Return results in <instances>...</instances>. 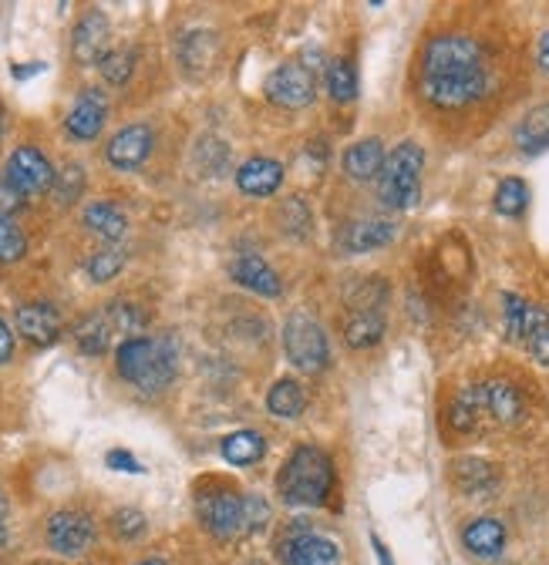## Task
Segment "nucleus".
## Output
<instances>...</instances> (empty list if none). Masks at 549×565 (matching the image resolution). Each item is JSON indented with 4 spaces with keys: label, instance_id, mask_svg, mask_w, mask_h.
<instances>
[{
    "label": "nucleus",
    "instance_id": "1",
    "mask_svg": "<svg viewBox=\"0 0 549 565\" xmlns=\"http://www.w3.org/2000/svg\"><path fill=\"white\" fill-rule=\"evenodd\" d=\"M489 92L483 44L468 34H439L422 54V95L435 108H465Z\"/></svg>",
    "mask_w": 549,
    "mask_h": 565
},
{
    "label": "nucleus",
    "instance_id": "2",
    "mask_svg": "<svg viewBox=\"0 0 549 565\" xmlns=\"http://www.w3.org/2000/svg\"><path fill=\"white\" fill-rule=\"evenodd\" d=\"M522 397L513 384L506 381H489V384H475V387H465L458 391V397L452 401V411H448V420L452 428L468 435V431H478L486 428V424H499V428H509L522 417Z\"/></svg>",
    "mask_w": 549,
    "mask_h": 565
},
{
    "label": "nucleus",
    "instance_id": "3",
    "mask_svg": "<svg viewBox=\"0 0 549 565\" xmlns=\"http://www.w3.org/2000/svg\"><path fill=\"white\" fill-rule=\"evenodd\" d=\"M118 374L135 391L159 394L176 381V347L169 337H128L115 350Z\"/></svg>",
    "mask_w": 549,
    "mask_h": 565
},
{
    "label": "nucleus",
    "instance_id": "4",
    "mask_svg": "<svg viewBox=\"0 0 549 565\" xmlns=\"http://www.w3.org/2000/svg\"><path fill=\"white\" fill-rule=\"evenodd\" d=\"M277 491L287 505L317 509L334 491V461L317 445H300L277 475Z\"/></svg>",
    "mask_w": 549,
    "mask_h": 565
},
{
    "label": "nucleus",
    "instance_id": "5",
    "mask_svg": "<svg viewBox=\"0 0 549 565\" xmlns=\"http://www.w3.org/2000/svg\"><path fill=\"white\" fill-rule=\"evenodd\" d=\"M199 519L217 539L230 542L243 532L263 529V522L270 519V509L260 494H236V491L220 488V491H205L199 499Z\"/></svg>",
    "mask_w": 549,
    "mask_h": 565
},
{
    "label": "nucleus",
    "instance_id": "6",
    "mask_svg": "<svg viewBox=\"0 0 549 565\" xmlns=\"http://www.w3.org/2000/svg\"><path fill=\"white\" fill-rule=\"evenodd\" d=\"M422 169L425 152L419 141H401L384 159V169L378 175V199L388 209H411L422 195Z\"/></svg>",
    "mask_w": 549,
    "mask_h": 565
},
{
    "label": "nucleus",
    "instance_id": "7",
    "mask_svg": "<svg viewBox=\"0 0 549 565\" xmlns=\"http://www.w3.org/2000/svg\"><path fill=\"white\" fill-rule=\"evenodd\" d=\"M284 350H287V361L304 371V374H320L330 361V347H327V337L320 330V323L297 310L287 317L284 323Z\"/></svg>",
    "mask_w": 549,
    "mask_h": 565
},
{
    "label": "nucleus",
    "instance_id": "8",
    "mask_svg": "<svg viewBox=\"0 0 549 565\" xmlns=\"http://www.w3.org/2000/svg\"><path fill=\"white\" fill-rule=\"evenodd\" d=\"M317 95V82L310 75V67L300 64V61H287L281 64L273 75L266 78V98L273 105H281L287 111H297V108H307Z\"/></svg>",
    "mask_w": 549,
    "mask_h": 565
},
{
    "label": "nucleus",
    "instance_id": "9",
    "mask_svg": "<svg viewBox=\"0 0 549 565\" xmlns=\"http://www.w3.org/2000/svg\"><path fill=\"white\" fill-rule=\"evenodd\" d=\"M152 146H156V135L146 121H135V125H125L118 128L112 138H108V146H105V159L112 169L118 172H135V169H142L152 156Z\"/></svg>",
    "mask_w": 549,
    "mask_h": 565
},
{
    "label": "nucleus",
    "instance_id": "10",
    "mask_svg": "<svg viewBox=\"0 0 549 565\" xmlns=\"http://www.w3.org/2000/svg\"><path fill=\"white\" fill-rule=\"evenodd\" d=\"M92 542H95V522H92V515H85L78 509H64V512H54L47 519V545L57 555H72L75 558Z\"/></svg>",
    "mask_w": 549,
    "mask_h": 565
},
{
    "label": "nucleus",
    "instance_id": "11",
    "mask_svg": "<svg viewBox=\"0 0 549 565\" xmlns=\"http://www.w3.org/2000/svg\"><path fill=\"white\" fill-rule=\"evenodd\" d=\"M4 172L11 175V182H14L24 195L51 192V185H54V179H57V172L51 169V162L44 159V152L34 149V146L14 149L11 159H8V166H4Z\"/></svg>",
    "mask_w": 549,
    "mask_h": 565
},
{
    "label": "nucleus",
    "instance_id": "12",
    "mask_svg": "<svg viewBox=\"0 0 549 565\" xmlns=\"http://www.w3.org/2000/svg\"><path fill=\"white\" fill-rule=\"evenodd\" d=\"M105 118H108V98H105V92L102 88H85L78 95V102L72 105V111H67L64 128H67V135L78 138V141H92V138L102 135Z\"/></svg>",
    "mask_w": 549,
    "mask_h": 565
},
{
    "label": "nucleus",
    "instance_id": "13",
    "mask_svg": "<svg viewBox=\"0 0 549 565\" xmlns=\"http://www.w3.org/2000/svg\"><path fill=\"white\" fill-rule=\"evenodd\" d=\"M230 276L240 282V287L260 294V297H281L284 294V282L277 276V269H273L263 256L256 253H243L230 263Z\"/></svg>",
    "mask_w": 549,
    "mask_h": 565
},
{
    "label": "nucleus",
    "instance_id": "14",
    "mask_svg": "<svg viewBox=\"0 0 549 565\" xmlns=\"http://www.w3.org/2000/svg\"><path fill=\"white\" fill-rule=\"evenodd\" d=\"M108 34H112L108 18L102 11H88L78 21L75 34H72V54H75V61L78 64H102V57L108 54Z\"/></svg>",
    "mask_w": 549,
    "mask_h": 565
},
{
    "label": "nucleus",
    "instance_id": "15",
    "mask_svg": "<svg viewBox=\"0 0 549 565\" xmlns=\"http://www.w3.org/2000/svg\"><path fill=\"white\" fill-rule=\"evenodd\" d=\"M284 182V166L277 159H266V156H253L246 159L240 169H236V185L243 195H253V199H263V195H273Z\"/></svg>",
    "mask_w": 549,
    "mask_h": 565
},
{
    "label": "nucleus",
    "instance_id": "16",
    "mask_svg": "<svg viewBox=\"0 0 549 565\" xmlns=\"http://www.w3.org/2000/svg\"><path fill=\"white\" fill-rule=\"evenodd\" d=\"M337 545L324 535H314V532H300V535H291L284 545H281V558L287 565H334L337 562Z\"/></svg>",
    "mask_w": 549,
    "mask_h": 565
},
{
    "label": "nucleus",
    "instance_id": "17",
    "mask_svg": "<svg viewBox=\"0 0 549 565\" xmlns=\"http://www.w3.org/2000/svg\"><path fill=\"white\" fill-rule=\"evenodd\" d=\"M18 333L31 343H51L61 333V313L51 303H24L18 307Z\"/></svg>",
    "mask_w": 549,
    "mask_h": 565
},
{
    "label": "nucleus",
    "instance_id": "18",
    "mask_svg": "<svg viewBox=\"0 0 549 565\" xmlns=\"http://www.w3.org/2000/svg\"><path fill=\"white\" fill-rule=\"evenodd\" d=\"M384 146L378 138H361V141H355V146L345 152V169H348V175L355 179V182H378V175H381V169H384Z\"/></svg>",
    "mask_w": 549,
    "mask_h": 565
},
{
    "label": "nucleus",
    "instance_id": "19",
    "mask_svg": "<svg viewBox=\"0 0 549 565\" xmlns=\"http://www.w3.org/2000/svg\"><path fill=\"white\" fill-rule=\"evenodd\" d=\"M82 220H85L88 233H95V236H98V239H105V243H118V239H125V233H128L125 212H122L118 205L105 202V199L88 202V205H85V212H82Z\"/></svg>",
    "mask_w": 549,
    "mask_h": 565
},
{
    "label": "nucleus",
    "instance_id": "20",
    "mask_svg": "<svg viewBox=\"0 0 549 565\" xmlns=\"http://www.w3.org/2000/svg\"><path fill=\"white\" fill-rule=\"evenodd\" d=\"M462 542L472 555L478 558H493L506 548V525L499 519H475L465 525Z\"/></svg>",
    "mask_w": 549,
    "mask_h": 565
},
{
    "label": "nucleus",
    "instance_id": "21",
    "mask_svg": "<svg viewBox=\"0 0 549 565\" xmlns=\"http://www.w3.org/2000/svg\"><path fill=\"white\" fill-rule=\"evenodd\" d=\"M394 239V223L391 220H358L345 230L340 236V246L348 253H368V249H381Z\"/></svg>",
    "mask_w": 549,
    "mask_h": 565
},
{
    "label": "nucleus",
    "instance_id": "22",
    "mask_svg": "<svg viewBox=\"0 0 549 565\" xmlns=\"http://www.w3.org/2000/svg\"><path fill=\"white\" fill-rule=\"evenodd\" d=\"M217 51H220V41L213 31H205V28H196L189 34H182L179 41V61L186 71H210L213 61H217Z\"/></svg>",
    "mask_w": 549,
    "mask_h": 565
},
{
    "label": "nucleus",
    "instance_id": "23",
    "mask_svg": "<svg viewBox=\"0 0 549 565\" xmlns=\"http://www.w3.org/2000/svg\"><path fill=\"white\" fill-rule=\"evenodd\" d=\"M516 146L526 156H539L549 149V102L522 115V121L516 125Z\"/></svg>",
    "mask_w": 549,
    "mask_h": 565
},
{
    "label": "nucleus",
    "instance_id": "24",
    "mask_svg": "<svg viewBox=\"0 0 549 565\" xmlns=\"http://www.w3.org/2000/svg\"><path fill=\"white\" fill-rule=\"evenodd\" d=\"M519 343L529 350V358L536 364H549V313L542 307H532V303L526 307Z\"/></svg>",
    "mask_w": 549,
    "mask_h": 565
},
{
    "label": "nucleus",
    "instance_id": "25",
    "mask_svg": "<svg viewBox=\"0 0 549 565\" xmlns=\"http://www.w3.org/2000/svg\"><path fill=\"white\" fill-rule=\"evenodd\" d=\"M266 407H270V414H273V417L294 420V417H300V414H304V407H307V394H304V387H300L294 377H284V381H277V384L270 387V394H266Z\"/></svg>",
    "mask_w": 549,
    "mask_h": 565
},
{
    "label": "nucleus",
    "instance_id": "26",
    "mask_svg": "<svg viewBox=\"0 0 549 565\" xmlns=\"http://www.w3.org/2000/svg\"><path fill=\"white\" fill-rule=\"evenodd\" d=\"M384 337V317L371 307H361L348 317L345 323V340L355 347V350H365V347H374L378 340Z\"/></svg>",
    "mask_w": 549,
    "mask_h": 565
},
{
    "label": "nucleus",
    "instance_id": "27",
    "mask_svg": "<svg viewBox=\"0 0 549 565\" xmlns=\"http://www.w3.org/2000/svg\"><path fill=\"white\" fill-rule=\"evenodd\" d=\"M112 337H115V327H112V320H108L105 310H102V313H88V317L75 327V340H78V347H82L85 353H105L108 343H112Z\"/></svg>",
    "mask_w": 549,
    "mask_h": 565
},
{
    "label": "nucleus",
    "instance_id": "28",
    "mask_svg": "<svg viewBox=\"0 0 549 565\" xmlns=\"http://www.w3.org/2000/svg\"><path fill=\"white\" fill-rule=\"evenodd\" d=\"M223 458L230 461V465H256L263 455H266V438L263 435H256V431H236V435H230V438H223Z\"/></svg>",
    "mask_w": 549,
    "mask_h": 565
},
{
    "label": "nucleus",
    "instance_id": "29",
    "mask_svg": "<svg viewBox=\"0 0 549 565\" xmlns=\"http://www.w3.org/2000/svg\"><path fill=\"white\" fill-rule=\"evenodd\" d=\"M327 92L334 102H355L358 95V71L348 57H337L327 64Z\"/></svg>",
    "mask_w": 549,
    "mask_h": 565
},
{
    "label": "nucleus",
    "instance_id": "30",
    "mask_svg": "<svg viewBox=\"0 0 549 565\" xmlns=\"http://www.w3.org/2000/svg\"><path fill=\"white\" fill-rule=\"evenodd\" d=\"M455 484H458L465 494H483L486 488L496 484V471H493V465H486V461L465 458V461L455 465Z\"/></svg>",
    "mask_w": 549,
    "mask_h": 565
},
{
    "label": "nucleus",
    "instance_id": "31",
    "mask_svg": "<svg viewBox=\"0 0 549 565\" xmlns=\"http://www.w3.org/2000/svg\"><path fill=\"white\" fill-rule=\"evenodd\" d=\"M493 202H496V212H499V216L516 220V216H522L526 205H529V185H526L522 179H503Z\"/></svg>",
    "mask_w": 549,
    "mask_h": 565
},
{
    "label": "nucleus",
    "instance_id": "32",
    "mask_svg": "<svg viewBox=\"0 0 549 565\" xmlns=\"http://www.w3.org/2000/svg\"><path fill=\"white\" fill-rule=\"evenodd\" d=\"M98 71H102V78H105L108 85H115V88L128 85V78L135 75V51H131V47H115V51H108V54L102 57Z\"/></svg>",
    "mask_w": 549,
    "mask_h": 565
},
{
    "label": "nucleus",
    "instance_id": "33",
    "mask_svg": "<svg viewBox=\"0 0 549 565\" xmlns=\"http://www.w3.org/2000/svg\"><path fill=\"white\" fill-rule=\"evenodd\" d=\"M24 253H28V239H24L21 226L0 212V263H18V259H24Z\"/></svg>",
    "mask_w": 549,
    "mask_h": 565
},
{
    "label": "nucleus",
    "instance_id": "34",
    "mask_svg": "<svg viewBox=\"0 0 549 565\" xmlns=\"http://www.w3.org/2000/svg\"><path fill=\"white\" fill-rule=\"evenodd\" d=\"M82 189H85V169L82 166H64V172L51 185V195H54L57 205H72V202H78Z\"/></svg>",
    "mask_w": 549,
    "mask_h": 565
},
{
    "label": "nucleus",
    "instance_id": "35",
    "mask_svg": "<svg viewBox=\"0 0 549 565\" xmlns=\"http://www.w3.org/2000/svg\"><path fill=\"white\" fill-rule=\"evenodd\" d=\"M146 515L139 512V509H118L112 519H108V529H112V535L115 539H122V542H135V539H142L146 535Z\"/></svg>",
    "mask_w": 549,
    "mask_h": 565
},
{
    "label": "nucleus",
    "instance_id": "36",
    "mask_svg": "<svg viewBox=\"0 0 549 565\" xmlns=\"http://www.w3.org/2000/svg\"><path fill=\"white\" fill-rule=\"evenodd\" d=\"M122 266H125V253L115 249V246H108V249H98V253L88 259V276H92L95 282H108V279H115V276L122 273Z\"/></svg>",
    "mask_w": 549,
    "mask_h": 565
},
{
    "label": "nucleus",
    "instance_id": "37",
    "mask_svg": "<svg viewBox=\"0 0 549 565\" xmlns=\"http://www.w3.org/2000/svg\"><path fill=\"white\" fill-rule=\"evenodd\" d=\"M105 313H108V320H112V327H115V333H135L142 323H146V317L139 313V307H131V303H108L105 307Z\"/></svg>",
    "mask_w": 549,
    "mask_h": 565
},
{
    "label": "nucleus",
    "instance_id": "38",
    "mask_svg": "<svg viewBox=\"0 0 549 565\" xmlns=\"http://www.w3.org/2000/svg\"><path fill=\"white\" fill-rule=\"evenodd\" d=\"M24 192L11 182V175L8 172H0V212H4V216H8V212H18L21 205H24Z\"/></svg>",
    "mask_w": 549,
    "mask_h": 565
},
{
    "label": "nucleus",
    "instance_id": "39",
    "mask_svg": "<svg viewBox=\"0 0 549 565\" xmlns=\"http://www.w3.org/2000/svg\"><path fill=\"white\" fill-rule=\"evenodd\" d=\"M105 461H108V468H112V471H128V475H142V471H146V468H142V461L135 458L131 451H125V448L108 451V455H105Z\"/></svg>",
    "mask_w": 549,
    "mask_h": 565
},
{
    "label": "nucleus",
    "instance_id": "40",
    "mask_svg": "<svg viewBox=\"0 0 549 565\" xmlns=\"http://www.w3.org/2000/svg\"><path fill=\"white\" fill-rule=\"evenodd\" d=\"M14 358V337H11V327L0 320V364H11Z\"/></svg>",
    "mask_w": 549,
    "mask_h": 565
},
{
    "label": "nucleus",
    "instance_id": "41",
    "mask_svg": "<svg viewBox=\"0 0 549 565\" xmlns=\"http://www.w3.org/2000/svg\"><path fill=\"white\" fill-rule=\"evenodd\" d=\"M41 71H44L41 61H38V64H14V67H11V75H14L18 82H24V78H31V75H41Z\"/></svg>",
    "mask_w": 549,
    "mask_h": 565
},
{
    "label": "nucleus",
    "instance_id": "42",
    "mask_svg": "<svg viewBox=\"0 0 549 565\" xmlns=\"http://www.w3.org/2000/svg\"><path fill=\"white\" fill-rule=\"evenodd\" d=\"M539 67H542L546 75H549V31L539 38Z\"/></svg>",
    "mask_w": 549,
    "mask_h": 565
},
{
    "label": "nucleus",
    "instance_id": "43",
    "mask_svg": "<svg viewBox=\"0 0 549 565\" xmlns=\"http://www.w3.org/2000/svg\"><path fill=\"white\" fill-rule=\"evenodd\" d=\"M4 542H8V525L0 522V545H4Z\"/></svg>",
    "mask_w": 549,
    "mask_h": 565
},
{
    "label": "nucleus",
    "instance_id": "44",
    "mask_svg": "<svg viewBox=\"0 0 549 565\" xmlns=\"http://www.w3.org/2000/svg\"><path fill=\"white\" fill-rule=\"evenodd\" d=\"M139 565H166L162 558H146V562H139Z\"/></svg>",
    "mask_w": 549,
    "mask_h": 565
},
{
    "label": "nucleus",
    "instance_id": "45",
    "mask_svg": "<svg viewBox=\"0 0 549 565\" xmlns=\"http://www.w3.org/2000/svg\"><path fill=\"white\" fill-rule=\"evenodd\" d=\"M8 512V502H4V494H0V515H4Z\"/></svg>",
    "mask_w": 549,
    "mask_h": 565
},
{
    "label": "nucleus",
    "instance_id": "46",
    "mask_svg": "<svg viewBox=\"0 0 549 565\" xmlns=\"http://www.w3.org/2000/svg\"><path fill=\"white\" fill-rule=\"evenodd\" d=\"M0 131H4V108H0Z\"/></svg>",
    "mask_w": 549,
    "mask_h": 565
}]
</instances>
